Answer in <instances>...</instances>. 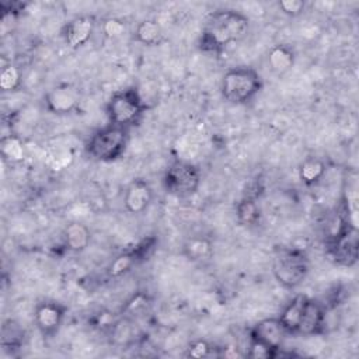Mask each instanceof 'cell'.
<instances>
[{"mask_svg":"<svg viewBox=\"0 0 359 359\" xmlns=\"http://www.w3.org/2000/svg\"><path fill=\"white\" fill-rule=\"evenodd\" d=\"M250 28L248 17L236 10L212 13L202 29L198 46L203 52L220 53L230 43L241 41Z\"/></svg>","mask_w":359,"mask_h":359,"instance_id":"1","label":"cell"},{"mask_svg":"<svg viewBox=\"0 0 359 359\" xmlns=\"http://www.w3.org/2000/svg\"><path fill=\"white\" fill-rule=\"evenodd\" d=\"M261 74L251 66H236L229 69L222 77V95L233 105H244L252 101L262 90Z\"/></svg>","mask_w":359,"mask_h":359,"instance_id":"2","label":"cell"},{"mask_svg":"<svg viewBox=\"0 0 359 359\" xmlns=\"http://www.w3.org/2000/svg\"><path fill=\"white\" fill-rule=\"evenodd\" d=\"M310 271L307 254L294 247H279L273 252L272 273L276 282L289 290L300 286Z\"/></svg>","mask_w":359,"mask_h":359,"instance_id":"3","label":"cell"},{"mask_svg":"<svg viewBox=\"0 0 359 359\" xmlns=\"http://www.w3.org/2000/svg\"><path fill=\"white\" fill-rule=\"evenodd\" d=\"M129 144V129L108 123L97 129L86 143V153L104 163H111L122 157Z\"/></svg>","mask_w":359,"mask_h":359,"instance_id":"4","label":"cell"},{"mask_svg":"<svg viewBox=\"0 0 359 359\" xmlns=\"http://www.w3.org/2000/svg\"><path fill=\"white\" fill-rule=\"evenodd\" d=\"M146 109L147 105L136 87H128L114 93L105 107L109 123L128 129L142 119Z\"/></svg>","mask_w":359,"mask_h":359,"instance_id":"5","label":"cell"},{"mask_svg":"<svg viewBox=\"0 0 359 359\" xmlns=\"http://www.w3.org/2000/svg\"><path fill=\"white\" fill-rule=\"evenodd\" d=\"M201 180V170L195 164L175 160L167 167L163 175V187L165 192L172 196L189 198L199 189Z\"/></svg>","mask_w":359,"mask_h":359,"instance_id":"6","label":"cell"},{"mask_svg":"<svg viewBox=\"0 0 359 359\" xmlns=\"http://www.w3.org/2000/svg\"><path fill=\"white\" fill-rule=\"evenodd\" d=\"M328 254L335 264L353 266L358 261V229L342 219L337 233L332 236Z\"/></svg>","mask_w":359,"mask_h":359,"instance_id":"7","label":"cell"},{"mask_svg":"<svg viewBox=\"0 0 359 359\" xmlns=\"http://www.w3.org/2000/svg\"><path fill=\"white\" fill-rule=\"evenodd\" d=\"M66 317V307L53 300L39 302L34 309V323L45 338L55 337Z\"/></svg>","mask_w":359,"mask_h":359,"instance_id":"8","label":"cell"},{"mask_svg":"<svg viewBox=\"0 0 359 359\" xmlns=\"http://www.w3.org/2000/svg\"><path fill=\"white\" fill-rule=\"evenodd\" d=\"M289 334L279 321L278 317H269L259 320L250 330V341L261 344L273 351H279L283 346L285 338Z\"/></svg>","mask_w":359,"mask_h":359,"instance_id":"9","label":"cell"},{"mask_svg":"<svg viewBox=\"0 0 359 359\" xmlns=\"http://www.w3.org/2000/svg\"><path fill=\"white\" fill-rule=\"evenodd\" d=\"M43 101L49 112L56 115H66L77 109L80 95L76 87L70 84H59L46 93Z\"/></svg>","mask_w":359,"mask_h":359,"instance_id":"10","label":"cell"},{"mask_svg":"<svg viewBox=\"0 0 359 359\" xmlns=\"http://www.w3.org/2000/svg\"><path fill=\"white\" fill-rule=\"evenodd\" d=\"M325 328V307L321 302L307 297L303 306L296 335L313 337L324 332Z\"/></svg>","mask_w":359,"mask_h":359,"instance_id":"11","label":"cell"},{"mask_svg":"<svg viewBox=\"0 0 359 359\" xmlns=\"http://www.w3.org/2000/svg\"><path fill=\"white\" fill-rule=\"evenodd\" d=\"M95 28V20L91 15H79L66 22L62 28V38L65 43L72 48H80L86 45L93 36Z\"/></svg>","mask_w":359,"mask_h":359,"instance_id":"12","label":"cell"},{"mask_svg":"<svg viewBox=\"0 0 359 359\" xmlns=\"http://www.w3.org/2000/svg\"><path fill=\"white\" fill-rule=\"evenodd\" d=\"M153 201V189L144 180H133L125 189L123 206L129 213H143Z\"/></svg>","mask_w":359,"mask_h":359,"instance_id":"13","label":"cell"},{"mask_svg":"<svg viewBox=\"0 0 359 359\" xmlns=\"http://www.w3.org/2000/svg\"><path fill=\"white\" fill-rule=\"evenodd\" d=\"M269 69L278 74L282 76L285 73H287L296 62V53L294 49L286 43H278L273 45L266 56Z\"/></svg>","mask_w":359,"mask_h":359,"instance_id":"14","label":"cell"},{"mask_svg":"<svg viewBox=\"0 0 359 359\" xmlns=\"http://www.w3.org/2000/svg\"><path fill=\"white\" fill-rule=\"evenodd\" d=\"M91 241L90 229L81 222H72L63 230V244L69 251L81 252Z\"/></svg>","mask_w":359,"mask_h":359,"instance_id":"15","label":"cell"},{"mask_svg":"<svg viewBox=\"0 0 359 359\" xmlns=\"http://www.w3.org/2000/svg\"><path fill=\"white\" fill-rule=\"evenodd\" d=\"M182 255L191 262L208 261L213 255L212 241L203 236H192L182 244Z\"/></svg>","mask_w":359,"mask_h":359,"instance_id":"16","label":"cell"},{"mask_svg":"<svg viewBox=\"0 0 359 359\" xmlns=\"http://www.w3.org/2000/svg\"><path fill=\"white\" fill-rule=\"evenodd\" d=\"M306 299H307L306 294H297L283 307V310L278 316L279 321L282 323V325L285 327L289 335H296L297 332V327H299V321L302 317Z\"/></svg>","mask_w":359,"mask_h":359,"instance_id":"17","label":"cell"},{"mask_svg":"<svg viewBox=\"0 0 359 359\" xmlns=\"http://www.w3.org/2000/svg\"><path fill=\"white\" fill-rule=\"evenodd\" d=\"M261 208L254 196L245 195L236 205V219L241 226L254 227L261 222Z\"/></svg>","mask_w":359,"mask_h":359,"instance_id":"18","label":"cell"},{"mask_svg":"<svg viewBox=\"0 0 359 359\" xmlns=\"http://www.w3.org/2000/svg\"><path fill=\"white\" fill-rule=\"evenodd\" d=\"M325 171H327V165L321 158L307 157L299 165V178L304 185L311 187V185H316L324 177Z\"/></svg>","mask_w":359,"mask_h":359,"instance_id":"19","label":"cell"},{"mask_svg":"<svg viewBox=\"0 0 359 359\" xmlns=\"http://www.w3.org/2000/svg\"><path fill=\"white\" fill-rule=\"evenodd\" d=\"M133 38L136 42L143 43L146 46L158 45L163 39L161 25L156 20H143L137 24Z\"/></svg>","mask_w":359,"mask_h":359,"instance_id":"20","label":"cell"},{"mask_svg":"<svg viewBox=\"0 0 359 359\" xmlns=\"http://www.w3.org/2000/svg\"><path fill=\"white\" fill-rule=\"evenodd\" d=\"M24 330L14 320H6L1 325V346L4 349H18L24 342Z\"/></svg>","mask_w":359,"mask_h":359,"instance_id":"21","label":"cell"},{"mask_svg":"<svg viewBox=\"0 0 359 359\" xmlns=\"http://www.w3.org/2000/svg\"><path fill=\"white\" fill-rule=\"evenodd\" d=\"M0 151L3 158L10 163H18L24 158V144L15 135H7L1 137Z\"/></svg>","mask_w":359,"mask_h":359,"instance_id":"22","label":"cell"},{"mask_svg":"<svg viewBox=\"0 0 359 359\" xmlns=\"http://www.w3.org/2000/svg\"><path fill=\"white\" fill-rule=\"evenodd\" d=\"M140 259L137 258V255L135 254V251H126L121 255H118L111 265L108 266V275L111 278H119L122 275H125L126 272H129L133 265H136V262H139Z\"/></svg>","mask_w":359,"mask_h":359,"instance_id":"23","label":"cell"},{"mask_svg":"<svg viewBox=\"0 0 359 359\" xmlns=\"http://www.w3.org/2000/svg\"><path fill=\"white\" fill-rule=\"evenodd\" d=\"M21 72L17 66L7 65L1 69L0 73V87L3 91H15L21 86Z\"/></svg>","mask_w":359,"mask_h":359,"instance_id":"24","label":"cell"},{"mask_svg":"<svg viewBox=\"0 0 359 359\" xmlns=\"http://www.w3.org/2000/svg\"><path fill=\"white\" fill-rule=\"evenodd\" d=\"M101 31L108 39H118L126 32V24L123 20L116 17H108L102 21Z\"/></svg>","mask_w":359,"mask_h":359,"instance_id":"25","label":"cell"},{"mask_svg":"<svg viewBox=\"0 0 359 359\" xmlns=\"http://www.w3.org/2000/svg\"><path fill=\"white\" fill-rule=\"evenodd\" d=\"M276 355H278V351H273V349L266 348L261 344L250 341V348H248V352H247L248 358H252V359H273V358H276Z\"/></svg>","mask_w":359,"mask_h":359,"instance_id":"26","label":"cell"},{"mask_svg":"<svg viewBox=\"0 0 359 359\" xmlns=\"http://www.w3.org/2000/svg\"><path fill=\"white\" fill-rule=\"evenodd\" d=\"M278 7L283 14L289 17H297L303 13L306 3L303 0H280L278 3Z\"/></svg>","mask_w":359,"mask_h":359,"instance_id":"27","label":"cell"},{"mask_svg":"<svg viewBox=\"0 0 359 359\" xmlns=\"http://www.w3.org/2000/svg\"><path fill=\"white\" fill-rule=\"evenodd\" d=\"M212 351V346L203 341V339H198L189 344V346L187 348V356H192V358H205L209 356Z\"/></svg>","mask_w":359,"mask_h":359,"instance_id":"28","label":"cell"}]
</instances>
